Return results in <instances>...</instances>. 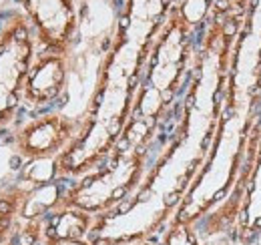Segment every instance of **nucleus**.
Returning <instances> with one entry per match:
<instances>
[{
	"mask_svg": "<svg viewBox=\"0 0 261 245\" xmlns=\"http://www.w3.org/2000/svg\"><path fill=\"white\" fill-rule=\"evenodd\" d=\"M121 245H161V243H157L155 239H139V241H129V243H121Z\"/></svg>",
	"mask_w": 261,
	"mask_h": 245,
	"instance_id": "12",
	"label": "nucleus"
},
{
	"mask_svg": "<svg viewBox=\"0 0 261 245\" xmlns=\"http://www.w3.org/2000/svg\"><path fill=\"white\" fill-rule=\"evenodd\" d=\"M0 24H2V16H0Z\"/></svg>",
	"mask_w": 261,
	"mask_h": 245,
	"instance_id": "13",
	"label": "nucleus"
},
{
	"mask_svg": "<svg viewBox=\"0 0 261 245\" xmlns=\"http://www.w3.org/2000/svg\"><path fill=\"white\" fill-rule=\"evenodd\" d=\"M159 131V127L130 117L111 153L95 169L66 185L61 205L100 217L127 203L151 169L149 161Z\"/></svg>",
	"mask_w": 261,
	"mask_h": 245,
	"instance_id": "2",
	"label": "nucleus"
},
{
	"mask_svg": "<svg viewBox=\"0 0 261 245\" xmlns=\"http://www.w3.org/2000/svg\"><path fill=\"white\" fill-rule=\"evenodd\" d=\"M29 20L38 51L68 55L74 48L81 12L76 0H16Z\"/></svg>",
	"mask_w": 261,
	"mask_h": 245,
	"instance_id": "6",
	"label": "nucleus"
},
{
	"mask_svg": "<svg viewBox=\"0 0 261 245\" xmlns=\"http://www.w3.org/2000/svg\"><path fill=\"white\" fill-rule=\"evenodd\" d=\"M195 27L177 0L159 29L141 72L133 117L163 129L195 75Z\"/></svg>",
	"mask_w": 261,
	"mask_h": 245,
	"instance_id": "3",
	"label": "nucleus"
},
{
	"mask_svg": "<svg viewBox=\"0 0 261 245\" xmlns=\"http://www.w3.org/2000/svg\"><path fill=\"white\" fill-rule=\"evenodd\" d=\"M36 53L29 20L20 8H10L0 24V133L16 122L24 107V83Z\"/></svg>",
	"mask_w": 261,
	"mask_h": 245,
	"instance_id": "4",
	"label": "nucleus"
},
{
	"mask_svg": "<svg viewBox=\"0 0 261 245\" xmlns=\"http://www.w3.org/2000/svg\"><path fill=\"white\" fill-rule=\"evenodd\" d=\"M70 75V57L38 51L24 83V107L33 111H48L66 92Z\"/></svg>",
	"mask_w": 261,
	"mask_h": 245,
	"instance_id": "7",
	"label": "nucleus"
},
{
	"mask_svg": "<svg viewBox=\"0 0 261 245\" xmlns=\"http://www.w3.org/2000/svg\"><path fill=\"white\" fill-rule=\"evenodd\" d=\"M171 8L155 2L125 0L111 44L100 62L95 91L85 111L79 137L55 161L57 179L72 181L111 153L133 117L141 72Z\"/></svg>",
	"mask_w": 261,
	"mask_h": 245,
	"instance_id": "1",
	"label": "nucleus"
},
{
	"mask_svg": "<svg viewBox=\"0 0 261 245\" xmlns=\"http://www.w3.org/2000/svg\"><path fill=\"white\" fill-rule=\"evenodd\" d=\"M97 217L87 211L59 205L42 219L44 239H89Z\"/></svg>",
	"mask_w": 261,
	"mask_h": 245,
	"instance_id": "8",
	"label": "nucleus"
},
{
	"mask_svg": "<svg viewBox=\"0 0 261 245\" xmlns=\"http://www.w3.org/2000/svg\"><path fill=\"white\" fill-rule=\"evenodd\" d=\"M33 189L34 183L20 179L0 191V245H6L18 223L22 221Z\"/></svg>",
	"mask_w": 261,
	"mask_h": 245,
	"instance_id": "9",
	"label": "nucleus"
},
{
	"mask_svg": "<svg viewBox=\"0 0 261 245\" xmlns=\"http://www.w3.org/2000/svg\"><path fill=\"white\" fill-rule=\"evenodd\" d=\"M161 245H205L197 231V223L173 215L161 231Z\"/></svg>",
	"mask_w": 261,
	"mask_h": 245,
	"instance_id": "10",
	"label": "nucleus"
},
{
	"mask_svg": "<svg viewBox=\"0 0 261 245\" xmlns=\"http://www.w3.org/2000/svg\"><path fill=\"white\" fill-rule=\"evenodd\" d=\"M83 119L44 111L20 122L12 133V151L27 163L57 161L79 137Z\"/></svg>",
	"mask_w": 261,
	"mask_h": 245,
	"instance_id": "5",
	"label": "nucleus"
},
{
	"mask_svg": "<svg viewBox=\"0 0 261 245\" xmlns=\"http://www.w3.org/2000/svg\"><path fill=\"white\" fill-rule=\"evenodd\" d=\"M42 245H93L91 239H44Z\"/></svg>",
	"mask_w": 261,
	"mask_h": 245,
	"instance_id": "11",
	"label": "nucleus"
}]
</instances>
